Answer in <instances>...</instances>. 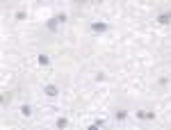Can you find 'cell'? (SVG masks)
I'll use <instances>...</instances> for the list:
<instances>
[{"instance_id": "cell-1", "label": "cell", "mask_w": 171, "mask_h": 130, "mask_svg": "<svg viewBox=\"0 0 171 130\" xmlns=\"http://www.w3.org/2000/svg\"><path fill=\"white\" fill-rule=\"evenodd\" d=\"M57 85H48V87H43V94H46V96H50V98H53V96H57Z\"/></svg>"}, {"instance_id": "cell-2", "label": "cell", "mask_w": 171, "mask_h": 130, "mask_svg": "<svg viewBox=\"0 0 171 130\" xmlns=\"http://www.w3.org/2000/svg\"><path fill=\"white\" fill-rule=\"evenodd\" d=\"M158 23H162V25H164V23H171V12H162L158 16Z\"/></svg>"}, {"instance_id": "cell-3", "label": "cell", "mask_w": 171, "mask_h": 130, "mask_svg": "<svg viewBox=\"0 0 171 130\" xmlns=\"http://www.w3.org/2000/svg\"><path fill=\"white\" fill-rule=\"evenodd\" d=\"M91 30H94V32H105V30H107V25H105V23H94V25H91Z\"/></svg>"}, {"instance_id": "cell-4", "label": "cell", "mask_w": 171, "mask_h": 130, "mask_svg": "<svg viewBox=\"0 0 171 130\" xmlns=\"http://www.w3.org/2000/svg\"><path fill=\"white\" fill-rule=\"evenodd\" d=\"M137 117H139V119H153V112H146V110H142V112H137Z\"/></svg>"}, {"instance_id": "cell-5", "label": "cell", "mask_w": 171, "mask_h": 130, "mask_svg": "<svg viewBox=\"0 0 171 130\" xmlns=\"http://www.w3.org/2000/svg\"><path fill=\"white\" fill-rule=\"evenodd\" d=\"M21 114H23V117H30V114H32V110H30V105H23V107H21Z\"/></svg>"}, {"instance_id": "cell-6", "label": "cell", "mask_w": 171, "mask_h": 130, "mask_svg": "<svg viewBox=\"0 0 171 130\" xmlns=\"http://www.w3.org/2000/svg\"><path fill=\"white\" fill-rule=\"evenodd\" d=\"M57 23H59V21H57V16H55V18H50V21H48V30H55V27H57Z\"/></svg>"}, {"instance_id": "cell-7", "label": "cell", "mask_w": 171, "mask_h": 130, "mask_svg": "<svg viewBox=\"0 0 171 130\" xmlns=\"http://www.w3.org/2000/svg\"><path fill=\"white\" fill-rule=\"evenodd\" d=\"M114 117H117V119H126V117H128V112H126V110H119V112H114Z\"/></svg>"}, {"instance_id": "cell-8", "label": "cell", "mask_w": 171, "mask_h": 130, "mask_svg": "<svg viewBox=\"0 0 171 130\" xmlns=\"http://www.w3.org/2000/svg\"><path fill=\"white\" fill-rule=\"evenodd\" d=\"M48 62H50V59H48L46 55H39V64H41V66H46V64H48Z\"/></svg>"}, {"instance_id": "cell-9", "label": "cell", "mask_w": 171, "mask_h": 130, "mask_svg": "<svg viewBox=\"0 0 171 130\" xmlns=\"http://www.w3.org/2000/svg\"><path fill=\"white\" fill-rule=\"evenodd\" d=\"M78 2H80V0H78Z\"/></svg>"}]
</instances>
